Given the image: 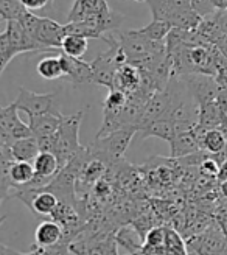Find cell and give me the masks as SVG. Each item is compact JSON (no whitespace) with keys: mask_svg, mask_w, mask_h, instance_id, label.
Returning <instances> with one entry per match:
<instances>
[{"mask_svg":"<svg viewBox=\"0 0 227 255\" xmlns=\"http://www.w3.org/2000/svg\"><path fill=\"white\" fill-rule=\"evenodd\" d=\"M227 114L220 108L217 101H209V103L199 105V120L196 125V129L199 132H206L213 128H221L224 117Z\"/></svg>","mask_w":227,"mask_h":255,"instance_id":"cell-13","label":"cell"},{"mask_svg":"<svg viewBox=\"0 0 227 255\" xmlns=\"http://www.w3.org/2000/svg\"><path fill=\"white\" fill-rule=\"evenodd\" d=\"M87 47H89L87 37L78 34H67L64 37V41H62L61 50L62 53H66L72 58H81L87 52Z\"/></svg>","mask_w":227,"mask_h":255,"instance_id":"cell-22","label":"cell"},{"mask_svg":"<svg viewBox=\"0 0 227 255\" xmlns=\"http://www.w3.org/2000/svg\"><path fill=\"white\" fill-rule=\"evenodd\" d=\"M195 128L190 131L178 134L170 142V157L171 159H182V157L195 154L198 151H203L199 135Z\"/></svg>","mask_w":227,"mask_h":255,"instance_id":"cell-9","label":"cell"},{"mask_svg":"<svg viewBox=\"0 0 227 255\" xmlns=\"http://www.w3.org/2000/svg\"><path fill=\"white\" fill-rule=\"evenodd\" d=\"M84 117V112L78 111L72 116H64L61 120L59 129L56 132L58 135V146H56V157L59 160L61 168H64L69 163V160L80 151V126Z\"/></svg>","mask_w":227,"mask_h":255,"instance_id":"cell-3","label":"cell"},{"mask_svg":"<svg viewBox=\"0 0 227 255\" xmlns=\"http://www.w3.org/2000/svg\"><path fill=\"white\" fill-rule=\"evenodd\" d=\"M218 11H227V0H212Z\"/></svg>","mask_w":227,"mask_h":255,"instance_id":"cell-40","label":"cell"},{"mask_svg":"<svg viewBox=\"0 0 227 255\" xmlns=\"http://www.w3.org/2000/svg\"><path fill=\"white\" fill-rule=\"evenodd\" d=\"M179 78L184 81L198 105H204L209 101H215L218 94V83L213 75L206 73H187Z\"/></svg>","mask_w":227,"mask_h":255,"instance_id":"cell-5","label":"cell"},{"mask_svg":"<svg viewBox=\"0 0 227 255\" xmlns=\"http://www.w3.org/2000/svg\"><path fill=\"white\" fill-rule=\"evenodd\" d=\"M115 240L120 248H123L129 255L143 251L145 235L134 224H126L115 232Z\"/></svg>","mask_w":227,"mask_h":255,"instance_id":"cell-15","label":"cell"},{"mask_svg":"<svg viewBox=\"0 0 227 255\" xmlns=\"http://www.w3.org/2000/svg\"><path fill=\"white\" fill-rule=\"evenodd\" d=\"M103 255H118V243L115 240V235L109 234L105 243V254Z\"/></svg>","mask_w":227,"mask_h":255,"instance_id":"cell-35","label":"cell"},{"mask_svg":"<svg viewBox=\"0 0 227 255\" xmlns=\"http://www.w3.org/2000/svg\"><path fill=\"white\" fill-rule=\"evenodd\" d=\"M134 2H140V3H146L148 0H134Z\"/></svg>","mask_w":227,"mask_h":255,"instance_id":"cell-43","label":"cell"},{"mask_svg":"<svg viewBox=\"0 0 227 255\" xmlns=\"http://www.w3.org/2000/svg\"><path fill=\"white\" fill-rule=\"evenodd\" d=\"M20 122L22 120L19 117V109L14 103H11L9 106L0 108V132H5V134L11 135Z\"/></svg>","mask_w":227,"mask_h":255,"instance_id":"cell-24","label":"cell"},{"mask_svg":"<svg viewBox=\"0 0 227 255\" xmlns=\"http://www.w3.org/2000/svg\"><path fill=\"white\" fill-rule=\"evenodd\" d=\"M27 11L20 0H0V17L2 20H19Z\"/></svg>","mask_w":227,"mask_h":255,"instance_id":"cell-25","label":"cell"},{"mask_svg":"<svg viewBox=\"0 0 227 255\" xmlns=\"http://www.w3.org/2000/svg\"><path fill=\"white\" fill-rule=\"evenodd\" d=\"M131 255H145V254H143V252L140 251V252H135V254H131Z\"/></svg>","mask_w":227,"mask_h":255,"instance_id":"cell-44","label":"cell"},{"mask_svg":"<svg viewBox=\"0 0 227 255\" xmlns=\"http://www.w3.org/2000/svg\"><path fill=\"white\" fill-rule=\"evenodd\" d=\"M168 3L173 9H185L192 8V0H168Z\"/></svg>","mask_w":227,"mask_h":255,"instance_id":"cell-38","label":"cell"},{"mask_svg":"<svg viewBox=\"0 0 227 255\" xmlns=\"http://www.w3.org/2000/svg\"><path fill=\"white\" fill-rule=\"evenodd\" d=\"M163 246H165L174 255H188L184 238L173 227H167V237H165V245Z\"/></svg>","mask_w":227,"mask_h":255,"instance_id":"cell-26","label":"cell"},{"mask_svg":"<svg viewBox=\"0 0 227 255\" xmlns=\"http://www.w3.org/2000/svg\"><path fill=\"white\" fill-rule=\"evenodd\" d=\"M11 152L14 156L16 160H23V162H34V159L39 156L41 148L39 142H37V137L31 135L27 138H20L16 140L11 146Z\"/></svg>","mask_w":227,"mask_h":255,"instance_id":"cell-17","label":"cell"},{"mask_svg":"<svg viewBox=\"0 0 227 255\" xmlns=\"http://www.w3.org/2000/svg\"><path fill=\"white\" fill-rule=\"evenodd\" d=\"M36 176L33 162H23V160H16L11 167V181L14 184V188L27 185L28 182L33 181Z\"/></svg>","mask_w":227,"mask_h":255,"instance_id":"cell-20","label":"cell"},{"mask_svg":"<svg viewBox=\"0 0 227 255\" xmlns=\"http://www.w3.org/2000/svg\"><path fill=\"white\" fill-rule=\"evenodd\" d=\"M192 8L203 19H207V17L213 16L218 11L215 8V5H213L212 0H192Z\"/></svg>","mask_w":227,"mask_h":255,"instance_id":"cell-31","label":"cell"},{"mask_svg":"<svg viewBox=\"0 0 227 255\" xmlns=\"http://www.w3.org/2000/svg\"><path fill=\"white\" fill-rule=\"evenodd\" d=\"M61 241H64V227H62L58 221L45 220L39 226L36 227L34 232V243L41 248H50L55 246Z\"/></svg>","mask_w":227,"mask_h":255,"instance_id":"cell-12","label":"cell"},{"mask_svg":"<svg viewBox=\"0 0 227 255\" xmlns=\"http://www.w3.org/2000/svg\"><path fill=\"white\" fill-rule=\"evenodd\" d=\"M31 255H70V249H69V243L67 241H61V243L50 246V248H41L36 243L31 246L30 249Z\"/></svg>","mask_w":227,"mask_h":255,"instance_id":"cell-29","label":"cell"},{"mask_svg":"<svg viewBox=\"0 0 227 255\" xmlns=\"http://www.w3.org/2000/svg\"><path fill=\"white\" fill-rule=\"evenodd\" d=\"M62 114H39V116H28V125L34 137H44L50 134H56L62 120Z\"/></svg>","mask_w":227,"mask_h":255,"instance_id":"cell-14","label":"cell"},{"mask_svg":"<svg viewBox=\"0 0 227 255\" xmlns=\"http://www.w3.org/2000/svg\"><path fill=\"white\" fill-rule=\"evenodd\" d=\"M126 101H128V94L118 89H111L106 100L103 101V111H120Z\"/></svg>","mask_w":227,"mask_h":255,"instance_id":"cell-28","label":"cell"},{"mask_svg":"<svg viewBox=\"0 0 227 255\" xmlns=\"http://www.w3.org/2000/svg\"><path fill=\"white\" fill-rule=\"evenodd\" d=\"M33 167H34L36 176L45 177V179H50V181H53L61 170L59 160L53 152H39V156L33 162Z\"/></svg>","mask_w":227,"mask_h":255,"instance_id":"cell-18","label":"cell"},{"mask_svg":"<svg viewBox=\"0 0 227 255\" xmlns=\"http://www.w3.org/2000/svg\"><path fill=\"white\" fill-rule=\"evenodd\" d=\"M167 237V227L165 226H153L145 235V245L146 246H163Z\"/></svg>","mask_w":227,"mask_h":255,"instance_id":"cell-30","label":"cell"},{"mask_svg":"<svg viewBox=\"0 0 227 255\" xmlns=\"http://www.w3.org/2000/svg\"><path fill=\"white\" fill-rule=\"evenodd\" d=\"M215 101L220 105V108L227 114V86H220Z\"/></svg>","mask_w":227,"mask_h":255,"instance_id":"cell-37","label":"cell"},{"mask_svg":"<svg viewBox=\"0 0 227 255\" xmlns=\"http://www.w3.org/2000/svg\"><path fill=\"white\" fill-rule=\"evenodd\" d=\"M19 22L23 25L37 42H41L45 48H61L62 41L67 36L66 25H61L50 17L36 16L30 9H27L20 16Z\"/></svg>","mask_w":227,"mask_h":255,"instance_id":"cell-2","label":"cell"},{"mask_svg":"<svg viewBox=\"0 0 227 255\" xmlns=\"http://www.w3.org/2000/svg\"><path fill=\"white\" fill-rule=\"evenodd\" d=\"M220 193L224 199H227V179H224L220 185Z\"/></svg>","mask_w":227,"mask_h":255,"instance_id":"cell-41","label":"cell"},{"mask_svg":"<svg viewBox=\"0 0 227 255\" xmlns=\"http://www.w3.org/2000/svg\"><path fill=\"white\" fill-rule=\"evenodd\" d=\"M199 170L206 176H218L220 174V163L212 156H209L203 163L199 165Z\"/></svg>","mask_w":227,"mask_h":255,"instance_id":"cell-33","label":"cell"},{"mask_svg":"<svg viewBox=\"0 0 227 255\" xmlns=\"http://www.w3.org/2000/svg\"><path fill=\"white\" fill-rule=\"evenodd\" d=\"M23 3V6L30 9V11H39V9H44L47 8L48 5L52 6L53 0H20Z\"/></svg>","mask_w":227,"mask_h":255,"instance_id":"cell-34","label":"cell"},{"mask_svg":"<svg viewBox=\"0 0 227 255\" xmlns=\"http://www.w3.org/2000/svg\"><path fill=\"white\" fill-rule=\"evenodd\" d=\"M37 142H39L41 152H53V154L56 152V146H58V135L56 134L37 137Z\"/></svg>","mask_w":227,"mask_h":255,"instance_id":"cell-32","label":"cell"},{"mask_svg":"<svg viewBox=\"0 0 227 255\" xmlns=\"http://www.w3.org/2000/svg\"><path fill=\"white\" fill-rule=\"evenodd\" d=\"M61 64H62V78L69 80L73 84H86L94 83V70L91 62H84L80 58H72L66 53H61Z\"/></svg>","mask_w":227,"mask_h":255,"instance_id":"cell-8","label":"cell"},{"mask_svg":"<svg viewBox=\"0 0 227 255\" xmlns=\"http://www.w3.org/2000/svg\"><path fill=\"white\" fill-rule=\"evenodd\" d=\"M19 111L27 112L28 116H39V114H61L56 105L55 94H37L28 89L20 87L16 101H12Z\"/></svg>","mask_w":227,"mask_h":255,"instance_id":"cell-4","label":"cell"},{"mask_svg":"<svg viewBox=\"0 0 227 255\" xmlns=\"http://www.w3.org/2000/svg\"><path fill=\"white\" fill-rule=\"evenodd\" d=\"M0 255H31V252H19L6 245H0Z\"/></svg>","mask_w":227,"mask_h":255,"instance_id":"cell-39","label":"cell"},{"mask_svg":"<svg viewBox=\"0 0 227 255\" xmlns=\"http://www.w3.org/2000/svg\"><path fill=\"white\" fill-rule=\"evenodd\" d=\"M5 33L8 34V39L12 48H14L16 55L47 50L41 42H37L34 37L23 28V25L19 20H8Z\"/></svg>","mask_w":227,"mask_h":255,"instance_id":"cell-6","label":"cell"},{"mask_svg":"<svg viewBox=\"0 0 227 255\" xmlns=\"http://www.w3.org/2000/svg\"><path fill=\"white\" fill-rule=\"evenodd\" d=\"M17 55L12 48L9 39H8V34L3 31L0 34V73H3L5 69L8 67V64L14 59Z\"/></svg>","mask_w":227,"mask_h":255,"instance_id":"cell-27","label":"cell"},{"mask_svg":"<svg viewBox=\"0 0 227 255\" xmlns=\"http://www.w3.org/2000/svg\"><path fill=\"white\" fill-rule=\"evenodd\" d=\"M221 129L224 131V134H226V137H227V116L224 117V122H223V125H221Z\"/></svg>","mask_w":227,"mask_h":255,"instance_id":"cell-42","label":"cell"},{"mask_svg":"<svg viewBox=\"0 0 227 255\" xmlns=\"http://www.w3.org/2000/svg\"><path fill=\"white\" fill-rule=\"evenodd\" d=\"M168 22L176 28L190 31L199 27V23L203 22V17L193 8H185V9H174Z\"/></svg>","mask_w":227,"mask_h":255,"instance_id":"cell-19","label":"cell"},{"mask_svg":"<svg viewBox=\"0 0 227 255\" xmlns=\"http://www.w3.org/2000/svg\"><path fill=\"white\" fill-rule=\"evenodd\" d=\"M36 70L44 80H58V78H62V75H64L59 55L42 58L39 62H37Z\"/></svg>","mask_w":227,"mask_h":255,"instance_id":"cell-21","label":"cell"},{"mask_svg":"<svg viewBox=\"0 0 227 255\" xmlns=\"http://www.w3.org/2000/svg\"><path fill=\"white\" fill-rule=\"evenodd\" d=\"M170 108H171V92L168 91V87H165L163 91H156L143 109L140 123H138V129L142 131L149 123L160 120V119H165Z\"/></svg>","mask_w":227,"mask_h":255,"instance_id":"cell-7","label":"cell"},{"mask_svg":"<svg viewBox=\"0 0 227 255\" xmlns=\"http://www.w3.org/2000/svg\"><path fill=\"white\" fill-rule=\"evenodd\" d=\"M137 132H138L137 126H126L112 131L103 137H95L94 143L89 145L92 156L103 159L109 165L117 163L118 160H121L123 154L129 148Z\"/></svg>","mask_w":227,"mask_h":255,"instance_id":"cell-1","label":"cell"},{"mask_svg":"<svg viewBox=\"0 0 227 255\" xmlns=\"http://www.w3.org/2000/svg\"><path fill=\"white\" fill-rule=\"evenodd\" d=\"M173 25L170 22H165V20H154L151 23H148L146 27L137 30L138 33H140L142 36L148 37V39L151 41H157V42H163L167 39L168 33L171 31Z\"/></svg>","mask_w":227,"mask_h":255,"instance_id":"cell-23","label":"cell"},{"mask_svg":"<svg viewBox=\"0 0 227 255\" xmlns=\"http://www.w3.org/2000/svg\"><path fill=\"white\" fill-rule=\"evenodd\" d=\"M109 11L108 0H75L69 11V22H83L97 14H105Z\"/></svg>","mask_w":227,"mask_h":255,"instance_id":"cell-11","label":"cell"},{"mask_svg":"<svg viewBox=\"0 0 227 255\" xmlns=\"http://www.w3.org/2000/svg\"><path fill=\"white\" fill-rule=\"evenodd\" d=\"M145 255H174L171 254L165 246H143V251H142Z\"/></svg>","mask_w":227,"mask_h":255,"instance_id":"cell-36","label":"cell"},{"mask_svg":"<svg viewBox=\"0 0 227 255\" xmlns=\"http://www.w3.org/2000/svg\"><path fill=\"white\" fill-rule=\"evenodd\" d=\"M143 84V73L142 70L132 66V64L126 62L124 66H121L115 75V80H114V89H118L123 91L124 94H134Z\"/></svg>","mask_w":227,"mask_h":255,"instance_id":"cell-10","label":"cell"},{"mask_svg":"<svg viewBox=\"0 0 227 255\" xmlns=\"http://www.w3.org/2000/svg\"><path fill=\"white\" fill-rule=\"evenodd\" d=\"M196 132L199 135L203 151L209 152L210 156H218L227 149V137L221 128H213V129H209L206 132H199L196 129Z\"/></svg>","mask_w":227,"mask_h":255,"instance_id":"cell-16","label":"cell"}]
</instances>
